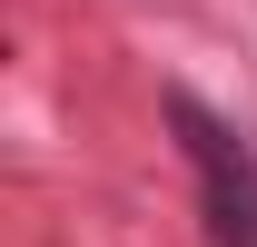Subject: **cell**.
Wrapping results in <instances>:
<instances>
[{
  "label": "cell",
  "instance_id": "1",
  "mask_svg": "<svg viewBox=\"0 0 257 247\" xmlns=\"http://www.w3.org/2000/svg\"><path fill=\"white\" fill-rule=\"evenodd\" d=\"M168 129H178V149H188V168H198V198H208L218 247H257V149L227 119H208L188 89H168Z\"/></svg>",
  "mask_w": 257,
  "mask_h": 247
}]
</instances>
